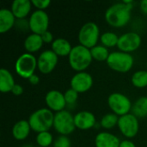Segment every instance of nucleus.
Instances as JSON below:
<instances>
[{"instance_id":"f257e3e1","label":"nucleus","mask_w":147,"mask_h":147,"mask_svg":"<svg viewBox=\"0 0 147 147\" xmlns=\"http://www.w3.org/2000/svg\"><path fill=\"white\" fill-rule=\"evenodd\" d=\"M134 3L126 4L123 2L111 5L105 12V20L113 28H122L131 19V11Z\"/></svg>"},{"instance_id":"f03ea898","label":"nucleus","mask_w":147,"mask_h":147,"mask_svg":"<svg viewBox=\"0 0 147 147\" xmlns=\"http://www.w3.org/2000/svg\"><path fill=\"white\" fill-rule=\"evenodd\" d=\"M92 59L90 50L82 45L73 47L68 56L70 66L72 70L78 72L85 71V70L90 65Z\"/></svg>"},{"instance_id":"7ed1b4c3","label":"nucleus","mask_w":147,"mask_h":147,"mask_svg":"<svg viewBox=\"0 0 147 147\" xmlns=\"http://www.w3.org/2000/svg\"><path fill=\"white\" fill-rule=\"evenodd\" d=\"M54 114L47 108H42L35 110L28 118L31 129L37 134L47 132L53 127Z\"/></svg>"},{"instance_id":"20e7f679","label":"nucleus","mask_w":147,"mask_h":147,"mask_svg":"<svg viewBox=\"0 0 147 147\" xmlns=\"http://www.w3.org/2000/svg\"><path fill=\"white\" fill-rule=\"evenodd\" d=\"M106 63L113 71L121 73H126L133 68L134 59L131 53L116 51L110 53Z\"/></svg>"},{"instance_id":"39448f33","label":"nucleus","mask_w":147,"mask_h":147,"mask_svg":"<svg viewBox=\"0 0 147 147\" xmlns=\"http://www.w3.org/2000/svg\"><path fill=\"white\" fill-rule=\"evenodd\" d=\"M100 37L99 27L93 22L84 24L80 28L78 36L79 45H82L89 49H91L97 45Z\"/></svg>"},{"instance_id":"423d86ee","label":"nucleus","mask_w":147,"mask_h":147,"mask_svg":"<svg viewBox=\"0 0 147 147\" xmlns=\"http://www.w3.org/2000/svg\"><path fill=\"white\" fill-rule=\"evenodd\" d=\"M36 69L37 59L32 53H22L18 57L15 63V70L16 74L25 79H28L32 75H34Z\"/></svg>"},{"instance_id":"0eeeda50","label":"nucleus","mask_w":147,"mask_h":147,"mask_svg":"<svg viewBox=\"0 0 147 147\" xmlns=\"http://www.w3.org/2000/svg\"><path fill=\"white\" fill-rule=\"evenodd\" d=\"M53 127L60 135H69L75 131L74 115L68 110H62L54 114Z\"/></svg>"},{"instance_id":"6e6552de","label":"nucleus","mask_w":147,"mask_h":147,"mask_svg":"<svg viewBox=\"0 0 147 147\" xmlns=\"http://www.w3.org/2000/svg\"><path fill=\"white\" fill-rule=\"evenodd\" d=\"M108 105L112 112L119 117L129 114L133 107L131 100L126 95L119 92L109 95L108 97Z\"/></svg>"},{"instance_id":"1a4fd4ad","label":"nucleus","mask_w":147,"mask_h":147,"mask_svg":"<svg viewBox=\"0 0 147 147\" xmlns=\"http://www.w3.org/2000/svg\"><path fill=\"white\" fill-rule=\"evenodd\" d=\"M117 126L121 134L128 139L135 137L140 129L139 119L132 113L120 116Z\"/></svg>"},{"instance_id":"9d476101","label":"nucleus","mask_w":147,"mask_h":147,"mask_svg":"<svg viewBox=\"0 0 147 147\" xmlns=\"http://www.w3.org/2000/svg\"><path fill=\"white\" fill-rule=\"evenodd\" d=\"M28 25L32 34L41 35L44 32L48 30L49 16L45 10H34L29 16Z\"/></svg>"},{"instance_id":"9b49d317","label":"nucleus","mask_w":147,"mask_h":147,"mask_svg":"<svg viewBox=\"0 0 147 147\" xmlns=\"http://www.w3.org/2000/svg\"><path fill=\"white\" fill-rule=\"evenodd\" d=\"M142 39L136 32H127L119 37L117 47L119 51L130 53L138 50L141 45Z\"/></svg>"},{"instance_id":"f8f14e48","label":"nucleus","mask_w":147,"mask_h":147,"mask_svg":"<svg viewBox=\"0 0 147 147\" xmlns=\"http://www.w3.org/2000/svg\"><path fill=\"white\" fill-rule=\"evenodd\" d=\"M59 61V56L52 50L43 51L37 59V69L42 74L52 72Z\"/></svg>"},{"instance_id":"ddd939ff","label":"nucleus","mask_w":147,"mask_h":147,"mask_svg":"<svg viewBox=\"0 0 147 147\" xmlns=\"http://www.w3.org/2000/svg\"><path fill=\"white\" fill-rule=\"evenodd\" d=\"M93 85L92 76L86 71L77 72L71 79V88L79 93L87 92Z\"/></svg>"},{"instance_id":"4468645a","label":"nucleus","mask_w":147,"mask_h":147,"mask_svg":"<svg viewBox=\"0 0 147 147\" xmlns=\"http://www.w3.org/2000/svg\"><path fill=\"white\" fill-rule=\"evenodd\" d=\"M45 102L47 106V109L54 111L55 113L64 110L67 105L64 94L57 90H49L46 94Z\"/></svg>"},{"instance_id":"2eb2a0df","label":"nucleus","mask_w":147,"mask_h":147,"mask_svg":"<svg viewBox=\"0 0 147 147\" xmlns=\"http://www.w3.org/2000/svg\"><path fill=\"white\" fill-rule=\"evenodd\" d=\"M76 128L80 130H89L96 124V116L90 111H80L74 115Z\"/></svg>"},{"instance_id":"dca6fc26","label":"nucleus","mask_w":147,"mask_h":147,"mask_svg":"<svg viewBox=\"0 0 147 147\" xmlns=\"http://www.w3.org/2000/svg\"><path fill=\"white\" fill-rule=\"evenodd\" d=\"M32 5L29 0H15L11 3L10 10L17 20L25 19L30 13Z\"/></svg>"},{"instance_id":"f3484780","label":"nucleus","mask_w":147,"mask_h":147,"mask_svg":"<svg viewBox=\"0 0 147 147\" xmlns=\"http://www.w3.org/2000/svg\"><path fill=\"white\" fill-rule=\"evenodd\" d=\"M120 144L119 138L108 132L99 133L95 139L96 147H120Z\"/></svg>"},{"instance_id":"a211bd4d","label":"nucleus","mask_w":147,"mask_h":147,"mask_svg":"<svg viewBox=\"0 0 147 147\" xmlns=\"http://www.w3.org/2000/svg\"><path fill=\"white\" fill-rule=\"evenodd\" d=\"M31 130L28 121L21 120L14 124L12 127V136L15 140L22 141L28 137Z\"/></svg>"},{"instance_id":"6ab92c4d","label":"nucleus","mask_w":147,"mask_h":147,"mask_svg":"<svg viewBox=\"0 0 147 147\" xmlns=\"http://www.w3.org/2000/svg\"><path fill=\"white\" fill-rule=\"evenodd\" d=\"M16 18L10 9H2L0 10V33L3 34L10 30L16 25Z\"/></svg>"},{"instance_id":"aec40b11","label":"nucleus","mask_w":147,"mask_h":147,"mask_svg":"<svg viewBox=\"0 0 147 147\" xmlns=\"http://www.w3.org/2000/svg\"><path fill=\"white\" fill-rule=\"evenodd\" d=\"M51 50L59 57H65L69 56L72 49V47L66 39L58 38L53 40V42L51 45Z\"/></svg>"},{"instance_id":"412c9836","label":"nucleus","mask_w":147,"mask_h":147,"mask_svg":"<svg viewBox=\"0 0 147 147\" xmlns=\"http://www.w3.org/2000/svg\"><path fill=\"white\" fill-rule=\"evenodd\" d=\"M15 84V79L11 72L5 68H2L0 70V91L2 93L11 92Z\"/></svg>"},{"instance_id":"4be33fe9","label":"nucleus","mask_w":147,"mask_h":147,"mask_svg":"<svg viewBox=\"0 0 147 147\" xmlns=\"http://www.w3.org/2000/svg\"><path fill=\"white\" fill-rule=\"evenodd\" d=\"M44 42L42 40L41 35L36 34H31L28 35L24 40V48L28 53L38 52L43 46Z\"/></svg>"},{"instance_id":"5701e85b","label":"nucleus","mask_w":147,"mask_h":147,"mask_svg":"<svg viewBox=\"0 0 147 147\" xmlns=\"http://www.w3.org/2000/svg\"><path fill=\"white\" fill-rule=\"evenodd\" d=\"M132 114L138 119L147 117V96L138 98L132 107Z\"/></svg>"},{"instance_id":"b1692460","label":"nucleus","mask_w":147,"mask_h":147,"mask_svg":"<svg viewBox=\"0 0 147 147\" xmlns=\"http://www.w3.org/2000/svg\"><path fill=\"white\" fill-rule=\"evenodd\" d=\"M90 50L92 59L96 61H99V62L107 61V59L110 54L109 49L102 45H96V47H92Z\"/></svg>"},{"instance_id":"393cba45","label":"nucleus","mask_w":147,"mask_h":147,"mask_svg":"<svg viewBox=\"0 0 147 147\" xmlns=\"http://www.w3.org/2000/svg\"><path fill=\"white\" fill-rule=\"evenodd\" d=\"M131 82L133 85L136 88L147 87V71L140 70L135 71L132 75Z\"/></svg>"},{"instance_id":"a878e982","label":"nucleus","mask_w":147,"mask_h":147,"mask_svg":"<svg viewBox=\"0 0 147 147\" xmlns=\"http://www.w3.org/2000/svg\"><path fill=\"white\" fill-rule=\"evenodd\" d=\"M119 37L114 32H105L102 34H101L100 40L102 42V45L105 47H114L117 46L119 41Z\"/></svg>"},{"instance_id":"bb28decb","label":"nucleus","mask_w":147,"mask_h":147,"mask_svg":"<svg viewBox=\"0 0 147 147\" xmlns=\"http://www.w3.org/2000/svg\"><path fill=\"white\" fill-rule=\"evenodd\" d=\"M118 121H119L118 115H116L114 113H109L102 118L100 121V125L102 127L105 129H111L118 125Z\"/></svg>"},{"instance_id":"cd10ccee","label":"nucleus","mask_w":147,"mask_h":147,"mask_svg":"<svg viewBox=\"0 0 147 147\" xmlns=\"http://www.w3.org/2000/svg\"><path fill=\"white\" fill-rule=\"evenodd\" d=\"M53 137L51 133L42 132L39 133L36 136V143L40 147H48L53 144Z\"/></svg>"},{"instance_id":"c85d7f7f","label":"nucleus","mask_w":147,"mask_h":147,"mask_svg":"<svg viewBox=\"0 0 147 147\" xmlns=\"http://www.w3.org/2000/svg\"><path fill=\"white\" fill-rule=\"evenodd\" d=\"M64 96H65V99L66 104H68V105L75 104L77 100H78V93L77 91H75L74 90H72L71 88L68 89L64 93Z\"/></svg>"},{"instance_id":"c756f323","label":"nucleus","mask_w":147,"mask_h":147,"mask_svg":"<svg viewBox=\"0 0 147 147\" xmlns=\"http://www.w3.org/2000/svg\"><path fill=\"white\" fill-rule=\"evenodd\" d=\"M53 147H71V140L65 135L59 136L53 142Z\"/></svg>"},{"instance_id":"7c9ffc66","label":"nucleus","mask_w":147,"mask_h":147,"mask_svg":"<svg viewBox=\"0 0 147 147\" xmlns=\"http://www.w3.org/2000/svg\"><path fill=\"white\" fill-rule=\"evenodd\" d=\"M31 3L34 7L37 8V9L40 10H44L45 9L48 8L49 5L51 4L50 0H32Z\"/></svg>"},{"instance_id":"2f4dec72","label":"nucleus","mask_w":147,"mask_h":147,"mask_svg":"<svg viewBox=\"0 0 147 147\" xmlns=\"http://www.w3.org/2000/svg\"><path fill=\"white\" fill-rule=\"evenodd\" d=\"M16 28L21 29V30H28L29 28V25H28V21L25 20V19H20V20H16Z\"/></svg>"},{"instance_id":"473e14b6","label":"nucleus","mask_w":147,"mask_h":147,"mask_svg":"<svg viewBox=\"0 0 147 147\" xmlns=\"http://www.w3.org/2000/svg\"><path fill=\"white\" fill-rule=\"evenodd\" d=\"M41 38H42L43 42L44 43H47V44H48V43H51L52 44L53 42V40H53V34L49 30L44 32L41 34Z\"/></svg>"},{"instance_id":"72a5a7b5","label":"nucleus","mask_w":147,"mask_h":147,"mask_svg":"<svg viewBox=\"0 0 147 147\" xmlns=\"http://www.w3.org/2000/svg\"><path fill=\"white\" fill-rule=\"evenodd\" d=\"M11 93L15 96H21L22 93H23V88L22 85L18 84H16L15 86L13 87L12 90H11Z\"/></svg>"},{"instance_id":"f704fd0d","label":"nucleus","mask_w":147,"mask_h":147,"mask_svg":"<svg viewBox=\"0 0 147 147\" xmlns=\"http://www.w3.org/2000/svg\"><path fill=\"white\" fill-rule=\"evenodd\" d=\"M28 80V82L30 83V84H32V85H37V84L40 83V78H39V76L36 75V74L32 75Z\"/></svg>"},{"instance_id":"c9c22d12","label":"nucleus","mask_w":147,"mask_h":147,"mask_svg":"<svg viewBox=\"0 0 147 147\" xmlns=\"http://www.w3.org/2000/svg\"><path fill=\"white\" fill-rule=\"evenodd\" d=\"M120 147H136V146L133 141H131L129 140H124L121 141Z\"/></svg>"},{"instance_id":"e433bc0d","label":"nucleus","mask_w":147,"mask_h":147,"mask_svg":"<svg viewBox=\"0 0 147 147\" xmlns=\"http://www.w3.org/2000/svg\"><path fill=\"white\" fill-rule=\"evenodd\" d=\"M140 11L144 15L147 16V0L140 1Z\"/></svg>"},{"instance_id":"4c0bfd02","label":"nucleus","mask_w":147,"mask_h":147,"mask_svg":"<svg viewBox=\"0 0 147 147\" xmlns=\"http://www.w3.org/2000/svg\"><path fill=\"white\" fill-rule=\"evenodd\" d=\"M23 147H33V146H29V145H27V146H23Z\"/></svg>"},{"instance_id":"58836bf2","label":"nucleus","mask_w":147,"mask_h":147,"mask_svg":"<svg viewBox=\"0 0 147 147\" xmlns=\"http://www.w3.org/2000/svg\"><path fill=\"white\" fill-rule=\"evenodd\" d=\"M146 66H147V62H146Z\"/></svg>"}]
</instances>
